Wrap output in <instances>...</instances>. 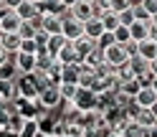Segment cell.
Instances as JSON below:
<instances>
[{"instance_id":"1","label":"cell","mask_w":157,"mask_h":137,"mask_svg":"<svg viewBox=\"0 0 157 137\" xmlns=\"http://www.w3.org/2000/svg\"><path fill=\"white\" fill-rule=\"evenodd\" d=\"M68 104H71L76 112H81V114L94 112V109H96V104H99V94H94L91 89H86V86H78L76 94H74V99L68 102Z\"/></svg>"},{"instance_id":"2","label":"cell","mask_w":157,"mask_h":137,"mask_svg":"<svg viewBox=\"0 0 157 137\" xmlns=\"http://www.w3.org/2000/svg\"><path fill=\"white\" fill-rule=\"evenodd\" d=\"M38 104H41L46 112L56 109V107H61L63 99H61V92H58V84H51V86H46L43 92H38Z\"/></svg>"},{"instance_id":"3","label":"cell","mask_w":157,"mask_h":137,"mask_svg":"<svg viewBox=\"0 0 157 137\" xmlns=\"http://www.w3.org/2000/svg\"><path fill=\"white\" fill-rule=\"evenodd\" d=\"M127 61H129V56L124 53V48L122 46H109L104 51V64L106 66H112V68H122V66H127Z\"/></svg>"},{"instance_id":"4","label":"cell","mask_w":157,"mask_h":137,"mask_svg":"<svg viewBox=\"0 0 157 137\" xmlns=\"http://www.w3.org/2000/svg\"><path fill=\"white\" fill-rule=\"evenodd\" d=\"M61 36L66 38V41H78V38L84 36V23H78V21H74L71 15H63V28H61Z\"/></svg>"},{"instance_id":"5","label":"cell","mask_w":157,"mask_h":137,"mask_svg":"<svg viewBox=\"0 0 157 137\" xmlns=\"http://www.w3.org/2000/svg\"><path fill=\"white\" fill-rule=\"evenodd\" d=\"M13 66L21 76H33L36 74V56H28V53H15L13 56Z\"/></svg>"},{"instance_id":"6","label":"cell","mask_w":157,"mask_h":137,"mask_svg":"<svg viewBox=\"0 0 157 137\" xmlns=\"http://www.w3.org/2000/svg\"><path fill=\"white\" fill-rule=\"evenodd\" d=\"M68 15L74 18V21H78V23H86L89 18H94L96 15V10H94V5L91 3H86V0H78V3L68 10Z\"/></svg>"},{"instance_id":"7","label":"cell","mask_w":157,"mask_h":137,"mask_svg":"<svg viewBox=\"0 0 157 137\" xmlns=\"http://www.w3.org/2000/svg\"><path fill=\"white\" fill-rule=\"evenodd\" d=\"M63 15H41V31L46 36H61Z\"/></svg>"},{"instance_id":"8","label":"cell","mask_w":157,"mask_h":137,"mask_svg":"<svg viewBox=\"0 0 157 137\" xmlns=\"http://www.w3.org/2000/svg\"><path fill=\"white\" fill-rule=\"evenodd\" d=\"M150 31H152V18H150V21H134L129 25V36H132L134 43L147 41V38H150Z\"/></svg>"},{"instance_id":"9","label":"cell","mask_w":157,"mask_h":137,"mask_svg":"<svg viewBox=\"0 0 157 137\" xmlns=\"http://www.w3.org/2000/svg\"><path fill=\"white\" fill-rule=\"evenodd\" d=\"M21 23L23 21L15 15V10H3V15H0V33H18Z\"/></svg>"},{"instance_id":"10","label":"cell","mask_w":157,"mask_h":137,"mask_svg":"<svg viewBox=\"0 0 157 137\" xmlns=\"http://www.w3.org/2000/svg\"><path fill=\"white\" fill-rule=\"evenodd\" d=\"M15 15L21 18L23 23H28V21H36V18H38V8H36V3H33V0H23V3L15 8Z\"/></svg>"},{"instance_id":"11","label":"cell","mask_w":157,"mask_h":137,"mask_svg":"<svg viewBox=\"0 0 157 137\" xmlns=\"http://www.w3.org/2000/svg\"><path fill=\"white\" fill-rule=\"evenodd\" d=\"M155 102H157V94H155V89H152L150 84H147V86H142V89H140V94L134 96V104H137V107H142V109H150Z\"/></svg>"},{"instance_id":"12","label":"cell","mask_w":157,"mask_h":137,"mask_svg":"<svg viewBox=\"0 0 157 137\" xmlns=\"http://www.w3.org/2000/svg\"><path fill=\"white\" fill-rule=\"evenodd\" d=\"M56 61L61 64V66H71V64H78L76 48H74V43H71V41H66V43H63V48H61V51H58V56H56Z\"/></svg>"},{"instance_id":"13","label":"cell","mask_w":157,"mask_h":137,"mask_svg":"<svg viewBox=\"0 0 157 137\" xmlns=\"http://www.w3.org/2000/svg\"><path fill=\"white\" fill-rule=\"evenodd\" d=\"M101 33H104V25H101V21H99L96 15H94V18H89V21L84 23V36H86V38H91L94 43L101 38Z\"/></svg>"},{"instance_id":"14","label":"cell","mask_w":157,"mask_h":137,"mask_svg":"<svg viewBox=\"0 0 157 137\" xmlns=\"http://www.w3.org/2000/svg\"><path fill=\"white\" fill-rule=\"evenodd\" d=\"M0 46H3L10 56H15L21 51V36L18 33H0Z\"/></svg>"},{"instance_id":"15","label":"cell","mask_w":157,"mask_h":137,"mask_svg":"<svg viewBox=\"0 0 157 137\" xmlns=\"http://www.w3.org/2000/svg\"><path fill=\"white\" fill-rule=\"evenodd\" d=\"M74 48H76V56H78V64L84 61L86 56H89L94 48H96V43L91 41V38H86V36H81L78 41H74Z\"/></svg>"},{"instance_id":"16","label":"cell","mask_w":157,"mask_h":137,"mask_svg":"<svg viewBox=\"0 0 157 137\" xmlns=\"http://www.w3.org/2000/svg\"><path fill=\"white\" fill-rule=\"evenodd\" d=\"M58 84H74V86H78V64L61 66V76H58Z\"/></svg>"},{"instance_id":"17","label":"cell","mask_w":157,"mask_h":137,"mask_svg":"<svg viewBox=\"0 0 157 137\" xmlns=\"http://www.w3.org/2000/svg\"><path fill=\"white\" fill-rule=\"evenodd\" d=\"M58 61L56 58H51L46 51H41V53H36V74H48L51 68L56 66Z\"/></svg>"},{"instance_id":"18","label":"cell","mask_w":157,"mask_h":137,"mask_svg":"<svg viewBox=\"0 0 157 137\" xmlns=\"http://www.w3.org/2000/svg\"><path fill=\"white\" fill-rule=\"evenodd\" d=\"M142 86H144V84H142L140 79H129V81L119 84V94H122V96H127V99H134V96L140 94Z\"/></svg>"},{"instance_id":"19","label":"cell","mask_w":157,"mask_h":137,"mask_svg":"<svg viewBox=\"0 0 157 137\" xmlns=\"http://www.w3.org/2000/svg\"><path fill=\"white\" fill-rule=\"evenodd\" d=\"M99 21H101V25H104L106 33H114L117 28H119V15L112 13V10H104V13L99 15Z\"/></svg>"},{"instance_id":"20","label":"cell","mask_w":157,"mask_h":137,"mask_svg":"<svg viewBox=\"0 0 157 137\" xmlns=\"http://www.w3.org/2000/svg\"><path fill=\"white\" fill-rule=\"evenodd\" d=\"M140 56L144 58V61H155L157 58V43L152 41V38H147V41L140 43Z\"/></svg>"},{"instance_id":"21","label":"cell","mask_w":157,"mask_h":137,"mask_svg":"<svg viewBox=\"0 0 157 137\" xmlns=\"http://www.w3.org/2000/svg\"><path fill=\"white\" fill-rule=\"evenodd\" d=\"M63 43H66V38H63V36H48V43H46V53L51 56V58H56V56H58V51L63 48Z\"/></svg>"},{"instance_id":"22","label":"cell","mask_w":157,"mask_h":137,"mask_svg":"<svg viewBox=\"0 0 157 137\" xmlns=\"http://www.w3.org/2000/svg\"><path fill=\"white\" fill-rule=\"evenodd\" d=\"M137 124L142 127V130L147 132L152 124H157V119H155V114H152V109H140V114H137V119H134Z\"/></svg>"},{"instance_id":"23","label":"cell","mask_w":157,"mask_h":137,"mask_svg":"<svg viewBox=\"0 0 157 137\" xmlns=\"http://www.w3.org/2000/svg\"><path fill=\"white\" fill-rule=\"evenodd\" d=\"M38 132H41V124H38L36 119H25L21 132H18L15 137H38Z\"/></svg>"},{"instance_id":"24","label":"cell","mask_w":157,"mask_h":137,"mask_svg":"<svg viewBox=\"0 0 157 137\" xmlns=\"http://www.w3.org/2000/svg\"><path fill=\"white\" fill-rule=\"evenodd\" d=\"M119 135L122 137H144V130L137 122H124V127L119 130Z\"/></svg>"},{"instance_id":"25","label":"cell","mask_w":157,"mask_h":137,"mask_svg":"<svg viewBox=\"0 0 157 137\" xmlns=\"http://www.w3.org/2000/svg\"><path fill=\"white\" fill-rule=\"evenodd\" d=\"M38 33V28L33 21H28V23H21V28H18V36H21V41H25V38H36Z\"/></svg>"},{"instance_id":"26","label":"cell","mask_w":157,"mask_h":137,"mask_svg":"<svg viewBox=\"0 0 157 137\" xmlns=\"http://www.w3.org/2000/svg\"><path fill=\"white\" fill-rule=\"evenodd\" d=\"M114 41H117V46H127V43L132 41V36H129V28H127V25H119V28L114 31Z\"/></svg>"},{"instance_id":"27","label":"cell","mask_w":157,"mask_h":137,"mask_svg":"<svg viewBox=\"0 0 157 137\" xmlns=\"http://www.w3.org/2000/svg\"><path fill=\"white\" fill-rule=\"evenodd\" d=\"M76 89H78V86H74V84H58V92H61V99H63V104H68V102L74 99Z\"/></svg>"},{"instance_id":"28","label":"cell","mask_w":157,"mask_h":137,"mask_svg":"<svg viewBox=\"0 0 157 137\" xmlns=\"http://www.w3.org/2000/svg\"><path fill=\"white\" fill-rule=\"evenodd\" d=\"M106 8H109L112 13H122L127 8H132V3L129 0H106Z\"/></svg>"},{"instance_id":"29","label":"cell","mask_w":157,"mask_h":137,"mask_svg":"<svg viewBox=\"0 0 157 137\" xmlns=\"http://www.w3.org/2000/svg\"><path fill=\"white\" fill-rule=\"evenodd\" d=\"M15 74H18V71H15L13 61L5 64V66H0V81H10V84H13V76H15Z\"/></svg>"},{"instance_id":"30","label":"cell","mask_w":157,"mask_h":137,"mask_svg":"<svg viewBox=\"0 0 157 137\" xmlns=\"http://www.w3.org/2000/svg\"><path fill=\"white\" fill-rule=\"evenodd\" d=\"M18 53L36 56V53H38V46H36V41H33V38H25V41H21V51H18Z\"/></svg>"},{"instance_id":"31","label":"cell","mask_w":157,"mask_h":137,"mask_svg":"<svg viewBox=\"0 0 157 137\" xmlns=\"http://www.w3.org/2000/svg\"><path fill=\"white\" fill-rule=\"evenodd\" d=\"M117 41H114V33H101V38H99V41H96V48H101V51H106V48H109V46H114Z\"/></svg>"},{"instance_id":"32","label":"cell","mask_w":157,"mask_h":137,"mask_svg":"<svg viewBox=\"0 0 157 137\" xmlns=\"http://www.w3.org/2000/svg\"><path fill=\"white\" fill-rule=\"evenodd\" d=\"M117 15H119V25H127V28H129V25L134 23V10H132V8H127V10L117 13Z\"/></svg>"},{"instance_id":"33","label":"cell","mask_w":157,"mask_h":137,"mask_svg":"<svg viewBox=\"0 0 157 137\" xmlns=\"http://www.w3.org/2000/svg\"><path fill=\"white\" fill-rule=\"evenodd\" d=\"M140 5L144 8V13L150 15V18H152V15H157V0H142Z\"/></svg>"},{"instance_id":"34","label":"cell","mask_w":157,"mask_h":137,"mask_svg":"<svg viewBox=\"0 0 157 137\" xmlns=\"http://www.w3.org/2000/svg\"><path fill=\"white\" fill-rule=\"evenodd\" d=\"M23 0H3V10H15Z\"/></svg>"},{"instance_id":"35","label":"cell","mask_w":157,"mask_h":137,"mask_svg":"<svg viewBox=\"0 0 157 137\" xmlns=\"http://www.w3.org/2000/svg\"><path fill=\"white\" fill-rule=\"evenodd\" d=\"M5 64H10V53H8L5 48L0 46V66H5Z\"/></svg>"},{"instance_id":"36","label":"cell","mask_w":157,"mask_h":137,"mask_svg":"<svg viewBox=\"0 0 157 137\" xmlns=\"http://www.w3.org/2000/svg\"><path fill=\"white\" fill-rule=\"evenodd\" d=\"M150 74H152V79H157V58L150 61Z\"/></svg>"},{"instance_id":"37","label":"cell","mask_w":157,"mask_h":137,"mask_svg":"<svg viewBox=\"0 0 157 137\" xmlns=\"http://www.w3.org/2000/svg\"><path fill=\"white\" fill-rule=\"evenodd\" d=\"M76 3H78V0H61V5L66 8V10H71V8H74Z\"/></svg>"},{"instance_id":"38","label":"cell","mask_w":157,"mask_h":137,"mask_svg":"<svg viewBox=\"0 0 157 137\" xmlns=\"http://www.w3.org/2000/svg\"><path fill=\"white\" fill-rule=\"evenodd\" d=\"M144 137H157V124H152V127H150V130H147V132H144Z\"/></svg>"},{"instance_id":"39","label":"cell","mask_w":157,"mask_h":137,"mask_svg":"<svg viewBox=\"0 0 157 137\" xmlns=\"http://www.w3.org/2000/svg\"><path fill=\"white\" fill-rule=\"evenodd\" d=\"M150 109H152V114H155V119H157V102H155V104L150 107Z\"/></svg>"},{"instance_id":"40","label":"cell","mask_w":157,"mask_h":137,"mask_svg":"<svg viewBox=\"0 0 157 137\" xmlns=\"http://www.w3.org/2000/svg\"><path fill=\"white\" fill-rule=\"evenodd\" d=\"M150 86H152V89H155V94H157V79H152V81H150Z\"/></svg>"},{"instance_id":"41","label":"cell","mask_w":157,"mask_h":137,"mask_svg":"<svg viewBox=\"0 0 157 137\" xmlns=\"http://www.w3.org/2000/svg\"><path fill=\"white\" fill-rule=\"evenodd\" d=\"M106 137H122L119 132H109V135H106Z\"/></svg>"},{"instance_id":"42","label":"cell","mask_w":157,"mask_h":137,"mask_svg":"<svg viewBox=\"0 0 157 137\" xmlns=\"http://www.w3.org/2000/svg\"><path fill=\"white\" fill-rule=\"evenodd\" d=\"M38 137H51V135H48V132H38Z\"/></svg>"},{"instance_id":"43","label":"cell","mask_w":157,"mask_h":137,"mask_svg":"<svg viewBox=\"0 0 157 137\" xmlns=\"http://www.w3.org/2000/svg\"><path fill=\"white\" fill-rule=\"evenodd\" d=\"M152 25H157V15H152Z\"/></svg>"},{"instance_id":"44","label":"cell","mask_w":157,"mask_h":137,"mask_svg":"<svg viewBox=\"0 0 157 137\" xmlns=\"http://www.w3.org/2000/svg\"><path fill=\"white\" fill-rule=\"evenodd\" d=\"M0 10H3V0H0Z\"/></svg>"},{"instance_id":"45","label":"cell","mask_w":157,"mask_h":137,"mask_svg":"<svg viewBox=\"0 0 157 137\" xmlns=\"http://www.w3.org/2000/svg\"><path fill=\"white\" fill-rule=\"evenodd\" d=\"M0 15H3V10H0Z\"/></svg>"}]
</instances>
